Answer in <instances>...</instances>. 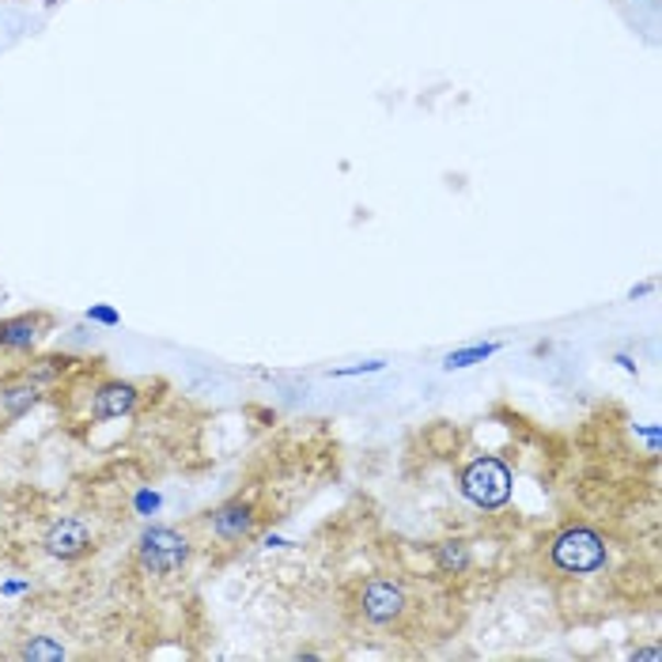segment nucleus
I'll list each match as a JSON object with an SVG mask.
<instances>
[{"instance_id":"13","label":"nucleus","mask_w":662,"mask_h":662,"mask_svg":"<svg viewBox=\"0 0 662 662\" xmlns=\"http://www.w3.org/2000/svg\"><path fill=\"white\" fill-rule=\"evenodd\" d=\"M65 371H69V360H65V356H42V360H35V368H27L23 379H31V383H49V379L65 375Z\"/></svg>"},{"instance_id":"5","label":"nucleus","mask_w":662,"mask_h":662,"mask_svg":"<svg viewBox=\"0 0 662 662\" xmlns=\"http://www.w3.org/2000/svg\"><path fill=\"white\" fill-rule=\"evenodd\" d=\"M42 549L54 560H80L91 549V530L80 519H57L42 538Z\"/></svg>"},{"instance_id":"3","label":"nucleus","mask_w":662,"mask_h":662,"mask_svg":"<svg viewBox=\"0 0 662 662\" xmlns=\"http://www.w3.org/2000/svg\"><path fill=\"white\" fill-rule=\"evenodd\" d=\"M137 560L144 572L171 575L178 568H186V560H190V538L171 530V526H148L137 538Z\"/></svg>"},{"instance_id":"6","label":"nucleus","mask_w":662,"mask_h":662,"mask_svg":"<svg viewBox=\"0 0 662 662\" xmlns=\"http://www.w3.org/2000/svg\"><path fill=\"white\" fill-rule=\"evenodd\" d=\"M137 397L141 390L133 383H122V379H110L91 394V417L96 420H117V417H130L137 409Z\"/></svg>"},{"instance_id":"4","label":"nucleus","mask_w":662,"mask_h":662,"mask_svg":"<svg viewBox=\"0 0 662 662\" xmlns=\"http://www.w3.org/2000/svg\"><path fill=\"white\" fill-rule=\"evenodd\" d=\"M409 598H405V587L394 580H371L363 587V598H360V609L371 625H394L397 617L405 614Z\"/></svg>"},{"instance_id":"8","label":"nucleus","mask_w":662,"mask_h":662,"mask_svg":"<svg viewBox=\"0 0 662 662\" xmlns=\"http://www.w3.org/2000/svg\"><path fill=\"white\" fill-rule=\"evenodd\" d=\"M209 526H212V534H216V538L243 541V538H250V534H254V507L243 504V500H232V504H224V507H216V512H212Z\"/></svg>"},{"instance_id":"16","label":"nucleus","mask_w":662,"mask_h":662,"mask_svg":"<svg viewBox=\"0 0 662 662\" xmlns=\"http://www.w3.org/2000/svg\"><path fill=\"white\" fill-rule=\"evenodd\" d=\"M137 507H141V512H156V507H159V496H156V492H152V496H148V492H141V496H137Z\"/></svg>"},{"instance_id":"1","label":"nucleus","mask_w":662,"mask_h":662,"mask_svg":"<svg viewBox=\"0 0 662 662\" xmlns=\"http://www.w3.org/2000/svg\"><path fill=\"white\" fill-rule=\"evenodd\" d=\"M458 489H462V496L470 500L473 507L496 512V507H504L507 500H512V470H507V462L496 455L473 458L462 470V478H458Z\"/></svg>"},{"instance_id":"17","label":"nucleus","mask_w":662,"mask_h":662,"mask_svg":"<svg viewBox=\"0 0 662 662\" xmlns=\"http://www.w3.org/2000/svg\"><path fill=\"white\" fill-rule=\"evenodd\" d=\"M91 318H99V322H106V326H114V322H117V314H114V311L96 307V311H91Z\"/></svg>"},{"instance_id":"12","label":"nucleus","mask_w":662,"mask_h":662,"mask_svg":"<svg viewBox=\"0 0 662 662\" xmlns=\"http://www.w3.org/2000/svg\"><path fill=\"white\" fill-rule=\"evenodd\" d=\"M20 659H27V662H57V659H65V643H57L54 636H31V640L23 643Z\"/></svg>"},{"instance_id":"2","label":"nucleus","mask_w":662,"mask_h":662,"mask_svg":"<svg viewBox=\"0 0 662 662\" xmlns=\"http://www.w3.org/2000/svg\"><path fill=\"white\" fill-rule=\"evenodd\" d=\"M549 557H553V564L560 572L591 575L606 564L609 553H606V538H602L598 530H591V526H568V530H560L553 538Z\"/></svg>"},{"instance_id":"15","label":"nucleus","mask_w":662,"mask_h":662,"mask_svg":"<svg viewBox=\"0 0 662 662\" xmlns=\"http://www.w3.org/2000/svg\"><path fill=\"white\" fill-rule=\"evenodd\" d=\"M659 659H662L659 648H640V651H632V662H659Z\"/></svg>"},{"instance_id":"10","label":"nucleus","mask_w":662,"mask_h":662,"mask_svg":"<svg viewBox=\"0 0 662 662\" xmlns=\"http://www.w3.org/2000/svg\"><path fill=\"white\" fill-rule=\"evenodd\" d=\"M38 383H31V379H23V383H15V386H4L0 390V405H4V413L8 417H23V413H31L38 405Z\"/></svg>"},{"instance_id":"11","label":"nucleus","mask_w":662,"mask_h":662,"mask_svg":"<svg viewBox=\"0 0 662 662\" xmlns=\"http://www.w3.org/2000/svg\"><path fill=\"white\" fill-rule=\"evenodd\" d=\"M504 345L500 341H485V345H470V349H458V352H451L444 360V371H465V368H473V363H485L489 356H496Z\"/></svg>"},{"instance_id":"7","label":"nucleus","mask_w":662,"mask_h":662,"mask_svg":"<svg viewBox=\"0 0 662 662\" xmlns=\"http://www.w3.org/2000/svg\"><path fill=\"white\" fill-rule=\"evenodd\" d=\"M49 329L46 314H15V318L0 322V349H12V352H27L38 345V337Z\"/></svg>"},{"instance_id":"9","label":"nucleus","mask_w":662,"mask_h":662,"mask_svg":"<svg viewBox=\"0 0 662 662\" xmlns=\"http://www.w3.org/2000/svg\"><path fill=\"white\" fill-rule=\"evenodd\" d=\"M431 557H436V568H439V572H447V575H462V572H470V564H473L470 546H465L462 538L439 541V546L431 549Z\"/></svg>"},{"instance_id":"14","label":"nucleus","mask_w":662,"mask_h":662,"mask_svg":"<svg viewBox=\"0 0 662 662\" xmlns=\"http://www.w3.org/2000/svg\"><path fill=\"white\" fill-rule=\"evenodd\" d=\"M386 360H368V363H356V368H334L329 375L334 379H356V375H375V371H383Z\"/></svg>"}]
</instances>
